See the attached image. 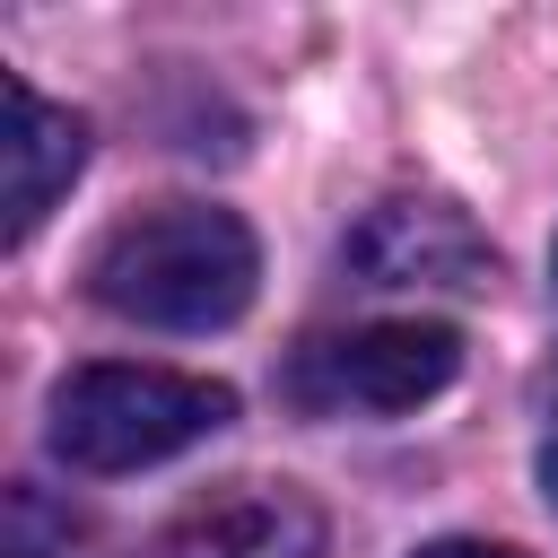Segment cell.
Listing matches in <instances>:
<instances>
[{"mask_svg": "<svg viewBox=\"0 0 558 558\" xmlns=\"http://www.w3.org/2000/svg\"><path fill=\"white\" fill-rule=\"evenodd\" d=\"M253 279H262L253 227L235 209H209V201L131 209L87 253L96 305L122 323H148V331H218L253 305Z\"/></svg>", "mask_w": 558, "mask_h": 558, "instance_id": "6da1fadb", "label": "cell"}, {"mask_svg": "<svg viewBox=\"0 0 558 558\" xmlns=\"http://www.w3.org/2000/svg\"><path fill=\"white\" fill-rule=\"evenodd\" d=\"M418 558H523V549H506V541H427Z\"/></svg>", "mask_w": 558, "mask_h": 558, "instance_id": "ba28073f", "label": "cell"}, {"mask_svg": "<svg viewBox=\"0 0 558 558\" xmlns=\"http://www.w3.org/2000/svg\"><path fill=\"white\" fill-rule=\"evenodd\" d=\"M349 262L375 288H480L488 244L453 201H375L349 227Z\"/></svg>", "mask_w": 558, "mask_h": 558, "instance_id": "277c9868", "label": "cell"}, {"mask_svg": "<svg viewBox=\"0 0 558 558\" xmlns=\"http://www.w3.org/2000/svg\"><path fill=\"white\" fill-rule=\"evenodd\" d=\"M0 105H9V122H0V166H9V244H26V235L44 227V209L70 192V174L87 166V122H78L70 105L35 96L17 70L0 78Z\"/></svg>", "mask_w": 558, "mask_h": 558, "instance_id": "8992f818", "label": "cell"}, {"mask_svg": "<svg viewBox=\"0 0 558 558\" xmlns=\"http://www.w3.org/2000/svg\"><path fill=\"white\" fill-rule=\"evenodd\" d=\"M453 366H462L453 323H418V314L410 323H349V331H323V340L296 349L288 392L305 410H323V418H340V410L392 418V410L436 401L453 384Z\"/></svg>", "mask_w": 558, "mask_h": 558, "instance_id": "3957f363", "label": "cell"}, {"mask_svg": "<svg viewBox=\"0 0 558 558\" xmlns=\"http://www.w3.org/2000/svg\"><path fill=\"white\" fill-rule=\"evenodd\" d=\"M9 558H105V541L44 488H9Z\"/></svg>", "mask_w": 558, "mask_h": 558, "instance_id": "52a82bcc", "label": "cell"}, {"mask_svg": "<svg viewBox=\"0 0 558 558\" xmlns=\"http://www.w3.org/2000/svg\"><path fill=\"white\" fill-rule=\"evenodd\" d=\"M52 453L70 471H148L235 418V392L174 366H78L52 384Z\"/></svg>", "mask_w": 558, "mask_h": 558, "instance_id": "7a4b0ae2", "label": "cell"}, {"mask_svg": "<svg viewBox=\"0 0 558 558\" xmlns=\"http://www.w3.org/2000/svg\"><path fill=\"white\" fill-rule=\"evenodd\" d=\"M174 558H331V532L288 480H235L183 514Z\"/></svg>", "mask_w": 558, "mask_h": 558, "instance_id": "5b68a950", "label": "cell"}, {"mask_svg": "<svg viewBox=\"0 0 558 558\" xmlns=\"http://www.w3.org/2000/svg\"><path fill=\"white\" fill-rule=\"evenodd\" d=\"M541 488H549V506H558V427H549V445H541Z\"/></svg>", "mask_w": 558, "mask_h": 558, "instance_id": "9c48e42d", "label": "cell"}]
</instances>
